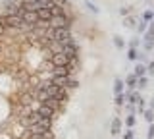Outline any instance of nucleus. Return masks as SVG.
<instances>
[{"mask_svg": "<svg viewBox=\"0 0 154 139\" xmlns=\"http://www.w3.org/2000/svg\"><path fill=\"white\" fill-rule=\"evenodd\" d=\"M35 89H42V91H46L50 97H54V99H58V100H62V103H67V100H69V91H67L66 87L54 85L52 81H38V83L35 85Z\"/></svg>", "mask_w": 154, "mask_h": 139, "instance_id": "f257e3e1", "label": "nucleus"}, {"mask_svg": "<svg viewBox=\"0 0 154 139\" xmlns=\"http://www.w3.org/2000/svg\"><path fill=\"white\" fill-rule=\"evenodd\" d=\"M50 128H52V118L41 116L35 124H33V126L27 128V131L29 133H42V131H46V129H50Z\"/></svg>", "mask_w": 154, "mask_h": 139, "instance_id": "f03ea898", "label": "nucleus"}, {"mask_svg": "<svg viewBox=\"0 0 154 139\" xmlns=\"http://www.w3.org/2000/svg\"><path fill=\"white\" fill-rule=\"evenodd\" d=\"M48 60H50V64L54 66V68H67V64L73 60H69L64 52H50V56H48Z\"/></svg>", "mask_w": 154, "mask_h": 139, "instance_id": "7ed1b4c3", "label": "nucleus"}, {"mask_svg": "<svg viewBox=\"0 0 154 139\" xmlns=\"http://www.w3.org/2000/svg\"><path fill=\"white\" fill-rule=\"evenodd\" d=\"M52 39L60 43H66L67 39H71L69 27H52Z\"/></svg>", "mask_w": 154, "mask_h": 139, "instance_id": "20e7f679", "label": "nucleus"}, {"mask_svg": "<svg viewBox=\"0 0 154 139\" xmlns=\"http://www.w3.org/2000/svg\"><path fill=\"white\" fill-rule=\"evenodd\" d=\"M35 110L38 112V116H45V118H54V114H56L54 108H50L48 104H42V103H38V106Z\"/></svg>", "mask_w": 154, "mask_h": 139, "instance_id": "39448f33", "label": "nucleus"}, {"mask_svg": "<svg viewBox=\"0 0 154 139\" xmlns=\"http://www.w3.org/2000/svg\"><path fill=\"white\" fill-rule=\"evenodd\" d=\"M25 139H54V135H52L50 129H46V131H42V133H29L27 131Z\"/></svg>", "mask_w": 154, "mask_h": 139, "instance_id": "423d86ee", "label": "nucleus"}, {"mask_svg": "<svg viewBox=\"0 0 154 139\" xmlns=\"http://www.w3.org/2000/svg\"><path fill=\"white\" fill-rule=\"evenodd\" d=\"M129 103L131 104H139V110H143V97L139 93H129Z\"/></svg>", "mask_w": 154, "mask_h": 139, "instance_id": "0eeeda50", "label": "nucleus"}, {"mask_svg": "<svg viewBox=\"0 0 154 139\" xmlns=\"http://www.w3.org/2000/svg\"><path fill=\"white\" fill-rule=\"evenodd\" d=\"M119 131H122V120H119V118H114L112 120V133H114V135H118Z\"/></svg>", "mask_w": 154, "mask_h": 139, "instance_id": "6e6552de", "label": "nucleus"}, {"mask_svg": "<svg viewBox=\"0 0 154 139\" xmlns=\"http://www.w3.org/2000/svg\"><path fill=\"white\" fill-rule=\"evenodd\" d=\"M114 91H116V95L123 93V81L119 79V77H116V81H114Z\"/></svg>", "mask_w": 154, "mask_h": 139, "instance_id": "1a4fd4ad", "label": "nucleus"}, {"mask_svg": "<svg viewBox=\"0 0 154 139\" xmlns=\"http://www.w3.org/2000/svg\"><path fill=\"white\" fill-rule=\"evenodd\" d=\"M144 74H146V66H143V64L135 66V75H137V77H141V75H144Z\"/></svg>", "mask_w": 154, "mask_h": 139, "instance_id": "9d476101", "label": "nucleus"}, {"mask_svg": "<svg viewBox=\"0 0 154 139\" xmlns=\"http://www.w3.org/2000/svg\"><path fill=\"white\" fill-rule=\"evenodd\" d=\"M125 100H127V95H123V93H118V95H116V104H118V106H123Z\"/></svg>", "mask_w": 154, "mask_h": 139, "instance_id": "9b49d317", "label": "nucleus"}, {"mask_svg": "<svg viewBox=\"0 0 154 139\" xmlns=\"http://www.w3.org/2000/svg\"><path fill=\"white\" fill-rule=\"evenodd\" d=\"M127 87L129 89H135V87H137V75H129V77H127Z\"/></svg>", "mask_w": 154, "mask_h": 139, "instance_id": "f8f14e48", "label": "nucleus"}, {"mask_svg": "<svg viewBox=\"0 0 154 139\" xmlns=\"http://www.w3.org/2000/svg\"><path fill=\"white\" fill-rule=\"evenodd\" d=\"M144 120H146L148 124H150V122H154V110H152V108L144 110Z\"/></svg>", "mask_w": 154, "mask_h": 139, "instance_id": "ddd939ff", "label": "nucleus"}, {"mask_svg": "<svg viewBox=\"0 0 154 139\" xmlns=\"http://www.w3.org/2000/svg\"><path fill=\"white\" fill-rule=\"evenodd\" d=\"M135 122H137V118H135L133 114H129V116L125 118V126H127V128H133V126H135Z\"/></svg>", "mask_w": 154, "mask_h": 139, "instance_id": "4468645a", "label": "nucleus"}, {"mask_svg": "<svg viewBox=\"0 0 154 139\" xmlns=\"http://www.w3.org/2000/svg\"><path fill=\"white\" fill-rule=\"evenodd\" d=\"M114 45H116V46H118V49H119V50H122V49H123V45H125V43H123V39H122V37H119V35H114Z\"/></svg>", "mask_w": 154, "mask_h": 139, "instance_id": "2eb2a0df", "label": "nucleus"}, {"mask_svg": "<svg viewBox=\"0 0 154 139\" xmlns=\"http://www.w3.org/2000/svg\"><path fill=\"white\" fill-rule=\"evenodd\" d=\"M144 39H146V41H154V23L148 27V31H146V35H144Z\"/></svg>", "mask_w": 154, "mask_h": 139, "instance_id": "dca6fc26", "label": "nucleus"}, {"mask_svg": "<svg viewBox=\"0 0 154 139\" xmlns=\"http://www.w3.org/2000/svg\"><path fill=\"white\" fill-rule=\"evenodd\" d=\"M137 85H139V87H146V85H148V79L146 77H144V75H141V77H137Z\"/></svg>", "mask_w": 154, "mask_h": 139, "instance_id": "f3484780", "label": "nucleus"}, {"mask_svg": "<svg viewBox=\"0 0 154 139\" xmlns=\"http://www.w3.org/2000/svg\"><path fill=\"white\" fill-rule=\"evenodd\" d=\"M127 58H129V60H137V58H139L137 49H129V52H127Z\"/></svg>", "mask_w": 154, "mask_h": 139, "instance_id": "a211bd4d", "label": "nucleus"}, {"mask_svg": "<svg viewBox=\"0 0 154 139\" xmlns=\"http://www.w3.org/2000/svg\"><path fill=\"white\" fill-rule=\"evenodd\" d=\"M152 17H154V12H152V10H148V12L143 14V20H144V21H152Z\"/></svg>", "mask_w": 154, "mask_h": 139, "instance_id": "6ab92c4d", "label": "nucleus"}, {"mask_svg": "<svg viewBox=\"0 0 154 139\" xmlns=\"http://www.w3.org/2000/svg\"><path fill=\"white\" fill-rule=\"evenodd\" d=\"M123 25H125V27H129V29H131V27H135V20H133V17H127V20L123 21Z\"/></svg>", "mask_w": 154, "mask_h": 139, "instance_id": "aec40b11", "label": "nucleus"}, {"mask_svg": "<svg viewBox=\"0 0 154 139\" xmlns=\"http://www.w3.org/2000/svg\"><path fill=\"white\" fill-rule=\"evenodd\" d=\"M146 23L148 21H141V23H139V27H137L139 33H144V31H146Z\"/></svg>", "mask_w": 154, "mask_h": 139, "instance_id": "412c9836", "label": "nucleus"}, {"mask_svg": "<svg viewBox=\"0 0 154 139\" xmlns=\"http://www.w3.org/2000/svg\"><path fill=\"white\" fill-rule=\"evenodd\" d=\"M148 139H154V124L150 122V128H148V135H146Z\"/></svg>", "mask_w": 154, "mask_h": 139, "instance_id": "4be33fe9", "label": "nucleus"}, {"mask_svg": "<svg viewBox=\"0 0 154 139\" xmlns=\"http://www.w3.org/2000/svg\"><path fill=\"white\" fill-rule=\"evenodd\" d=\"M144 49H146V50H152L154 49V41H146V43H144Z\"/></svg>", "mask_w": 154, "mask_h": 139, "instance_id": "5701e85b", "label": "nucleus"}, {"mask_svg": "<svg viewBox=\"0 0 154 139\" xmlns=\"http://www.w3.org/2000/svg\"><path fill=\"white\" fill-rule=\"evenodd\" d=\"M123 139H133V129H131V128H129V131H125Z\"/></svg>", "mask_w": 154, "mask_h": 139, "instance_id": "b1692460", "label": "nucleus"}, {"mask_svg": "<svg viewBox=\"0 0 154 139\" xmlns=\"http://www.w3.org/2000/svg\"><path fill=\"white\" fill-rule=\"evenodd\" d=\"M146 71H148V74H154V62H150V64L146 66Z\"/></svg>", "mask_w": 154, "mask_h": 139, "instance_id": "393cba45", "label": "nucleus"}, {"mask_svg": "<svg viewBox=\"0 0 154 139\" xmlns=\"http://www.w3.org/2000/svg\"><path fill=\"white\" fill-rule=\"evenodd\" d=\"M87 6H89V8H91V10H93L94 14H96V12H98V8H96V6H94V4H91V2H87Z\"/></svg>", "mask_w": 154, "mask_h": 139, "instance_id": "a878e982", "label": "nucleus"}, {"mask_svg": "<svg viewBox=\"0 0 154 139\" xmlns=\"http://www.w3.org/2000/svg\"><path fill=\"white\" fill-rule=\"evenodd\" d=\"M137 46H139V39H133L131 41V49H137Z\"/></svg>", "mask_w": 154, "mask_h": 139, "instance_id": "bb28decb", "label": "nucleus"}, {"mask_svg": "<svg viewBox=\"0 0 154 139\" xmlns=\"http://www.w3.org/2000/svg\"><path fill=\"white\" fill-rule=\"evenodd\" d=\"M119 14H122V16H127L129 10H127V8H119Z\"/></svg>", "mask_w": 154, "mask_h": 139, "instance_id": "cd10ccee", "label": "nucleus"}, {"mask_svg": "<svg viewBox=\"0 0 154 139\" xmlns=\"http://www.w3.org/2000/svg\"><path fill=\"white\" fill-rule=\"evenodd\" d=\"M150 108H152V110H154V99H152V100H150Z\"/></svg>", "mask_w": 154, "mask_h": 139, "instance_id": "c85d7f7f", "label": "nucleus"}]
</instances>
